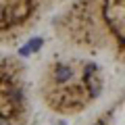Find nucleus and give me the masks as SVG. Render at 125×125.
Instances as JSON below:
<instances>
[{
  "label": "nucleus",
  "instance_id": "obj_1",
  "mask_svg": "<svg viewBox=\"0 0 125 125\" xmlns=\"http://www.w3.org/2000/svg\"><path fill=\"white\" fill-rule=\"evenodd\" d=\"M125 0H71L54 17V31L65 44L88 52H113L123 61Z\"/></svg>",
  "mask_w": 125,
  "mask_h": 125
},
{
  "label": "nucleus",
  "instance_id": "obj_4",
  "mask_svg": "<svg viewBox=\"0 0 125 125\" xmlns=\"http://www.w3.org/2000/svg\"><path fill=\"white\" fill-rule=\"evenodd\" d=\"M65 0H0V44H10Z\"/></svg>",
  "mask_w": 125,
  "mask_h": 125
},
{
  "label": "nucleus",
  "instance_id": "obj_3",
  "mask_svg": "<svg viewBox=\"0 0 125 125\" xmlns=\"http://www.w3.org/2000/svg\"><path fill=\"white\" fill-rule=\"evenodd\" d=\"M29 98L23 61L0 54V125H25Z\"/></svg>",
  "mask_w": 125,
  "mask_h": 125
},
{
  "label": "nucleus",
  "instance_id": "obj_2",
  "mask_svg": "<svg viewBox=\"0 0 125 125\" xmlns=\"http://www.w3.org/2000/svg\"><path fill=\"white\" fill-rule=\"evenodd\" d=\"M104 75L96 61L54 58L42 75L40 94L46 106L61 115H77L100 98Z\"/></svg>",
  "mask_w": 125,
  "mask_h": 125
},
{
  "label": "nucleus",
  "instance_id": "obj_5",
  "mask_svg": "<svg viewBox=\"0 0 125 125\" xmlns=\"http://www.w3.org/2000/svg\"><path fill=\"white\" fill-rule=\"evenodd\" d=\"M42 44H44L42 38H33V40H29V44H27L25 48H27V52H38V50L42 48Z\"/></svg>",
  "mask_w": 125,
  "mask_h": 125
},
{
  "label": "nucleus",
  "instance_id": "obj_6",
  "mask_svg": "<svg viewBox=\"0 0 125 125\" xmlns=\"http://www.w3.org/2000/svg\"><path fill=\"white\" fill-rule=\"evenodd\" d=\"M94 125H104V121H96V123H94Z\"/></svg>",
  "mask_w": 125,
  "mask_h": 125
}]
</instances>
